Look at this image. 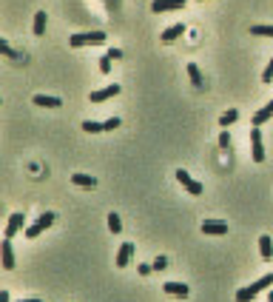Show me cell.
I'll list each match as a JSON object with an SVG mask.
<instances>
[{
  "mask_svg": "<svg viewBox=\"0 0 273 302\" xmlns=\"http://www.w3.org/2000/svg\"><path fill=\"white\" fill-rule=\"evenodd\" d=\"M108 231H111V234H120V231H123V222H120V217H117L114 211L108 214Z\"/></svg>",
  "mask_w": 273,
  "mask_h": 302,
  "instance_id": "cb8c5ba5",
  "label": "cell"
},
{
  "mask_svg": "<svg viewBox=\"0 0 273 302\" xmlns=\"http://www.w3.org/2000/svg\"><path fill=\"white\" fill-rule=\"evenodd\" d=\"M0 54H3V57H9V60H20V54H17V51H14V49H11L3 37H0Z\"/></svg>",
  "mask_w": 273,
  "mask_h": 302,
  "instance_id": "7402d4cb",
  "label": "cell"
},
{
  "mask_svg": "<svg viewBox=\"0 0 273 302\" xmlns=\"http://www.w3.org/2000/svg\"><path fill=\"white\" fill-rule=\"evenodd\" d=\"M108 57H111V60H120V57H123V51H120V49H108Z\"/></svg>",
  "mask_w": 273,
  "mask_h": 302,
  "instance_id": "f546056e",
  "label": "cell"
},
{
  "mask_svg": "<svg viewBox=\"0 0 273 302\" xmlns=\"http://www.w3.org/2000/svg\"><path fill=\"white\" fill-rule=\"evenodd\" d=\"M120 94V86L117 83H111V86H105V89H97V92H91V103L94 105H100V103H105V100H111V97H117Z\"/></svg>",
  "mask_w": 273,
  "mask_h": 302,
  "instance_id": "52a82bcc",
  "label": "cell"
},
{
  "mask_svg": "<svg viewBox=\"0 0 273 302\" xmlns=\"http://www.w3.org/2000/svg\"><path fill=\"white\" fill-rule=\"evenodd\" d=\"M151 265H154V271H165V268H168V259H165V256H157Z\"/></svg>",
  "mask_w": 273,
  "mask_h": 302,
  "instance_id": "4316f807",
  "label": "cell"
},
{
  "mask_svg": "<svg viewBox=\"0 0 273 302\" xmlns=\"http://www.w3.org/2000/svg\"><path fill=\"white\" fill-rule=\"evenodd\" d=\"M54 220H57V214H54V211H43V214L37 217V222L26 228V237H29V240H37V237H40V234H43L46 228H51V225H54Z\"/></svg>",
  "mask_w": 273,
  "mask_h": 302,
  "instance_id": "3957f363",
  "label": "cell"
},
{
  "mask_svg": "<svg viewBox=\"0 0 273 302\" xmlns=\"http://www.w3.org/2000/svg\"><path fill=\"white\" fill-rule=\"evenodd\" d=\"M34 105H43V108H60L63 100H60V97H51V94H34Z\"/></svg>",
  "mask_w": 273,
  "mask_h": 302,
  "instance_id": "4fadbf2b",
  "label": "cell"
},
{
  "mask_svg": "<svg viewBox=\"0 0 273 302\" xmlns=\"http://www.w3.org/2000/svg\"><path fill=\"white\" fill-rule=\"evenodd\" d=\"M271 285H273V271L271 274H265V277H259L256 282H250L248 288H239L236 291V302H250L256 294H262V291L271 288Z\"/></svg>",
  "mask_w": 273,
  "mask_h": 302,
  "instance_id": "6da1fadb",
  "label": "cell"
},
{
  "mask_svg": "<svg viewBox=\"0 0 273 302\" xmlns=\"http://www.w3.org/2000/svg\"><path fill=\"white\" fill-rule=\"evenodd\" d=\"M136 271H139V274H142V277H148V274H151V271H154V265H139V268H136Z\"/></svg>",
  "mask_w": 273,
  "mask_h": 302,
  "instance_id": "4dcf8cb0",
  "label": "cell"
},
{
  "mask_svg": "<svg viewBox=\"0 0 273 302\" xmlns=\"http://www.w3.org/2000/svg\"><path fill=\"white\" fill-rule=\"evenodd\" d=\"M268 300H271V302H273V291H271V294H268Z\"/></svg>",
  "mask_w": 273,
  "mask_h": 302,
  "instance_id": "e575fe53",
  "label": "cell"
},
{
  "mask_svg": "<svg viewBox=\"0 0 273 302\" xmlns=\"http://www.w3.org/2000/svg\"><path fill=\"white\" fill-rule=\"evenodd\" d=\"M71 183L80 186V188H94V186H97V180L89 177V174H71Z\"/></svg>",
  "mask_w": 273,
  "mask_h": 302,
  "instance_id": "e0dca14e",
  "label": "cell"
},
{
  "mask_svg": "<svg viewBox=\"0 0 273 302\" xmlns=\"http://www.w3.org/2000/svg\"><path fill=\"white\" fill-rule=\"evenodd\" d=\"M131 256H134V243H123L117 251V268H125L131 262Z\"/></svg>",
  "mask_w": 273,
  "mask_h": 302,
  "instance_id": "7c38bea8",
  "label": "cell"
},
{
  "mask_svg": "<svg viewBox=\"0 0 273 302\" xmlns=\"http://www.w3.org/2000/svg\"><path fill=\"white\" fill-rule=\"evenodd\" d=\"M162 291H165V294H171V297H180V300H185V297L191 294V288H188L185 282H165V285H162Z\"/></svg>",
  "mask_w": 273,
  "mask_h": 302,
  "instance_id": "8fae6325",
  "label": "cell"
},
{
  "mask_svg": "<svg viewBox=\"0 0 273 302\" xmlns=\"http://www.w3.org/2000/svg\"><path fill=\"white\" fill-rule=\"evenodd\" d=\"M273 80V57H271V63H268V69L262 71V83H271Z\"/></svg>",
  "mask_w": 273,
  "mask_h": 302,
  "instance_id": "d4e9b609",
  "label": "cell"
},
{
  "mask_svg": "<svg viewBox=\"0 0 273 302\" xmlns=\"http://www.w3.org/2000/svg\"><path fill=\"white\" fill-rule=\"evenodd\" d=\"M71 49H80V46H102L105 43V32H80V35H71L68 37Z\"/></svg>",
  "mask_w": 273,
  "mask_h": 302,
  "instance_id": "7a4b0ae2",
  "label": "cell"
},
{
  "mask_svg": "<svg viewBox=\"0 0 273 302\" xmlns=\"http://www.w3.org/2000/svg\"><path fill=\"white\" fill-rule=\"evenodd\" d=\"M202 234H208V237H219V234H228V225L225 222H202Z\"/></svg>",
  "mask_w": 273,
  "mask_h": 302,
  "instance_id": "2e32d148",
  "label": "cell"
},
{
  "mask_svg": "<svg viewBox=\"0 0 273 302\" xmlns=\"http://www.w3.org/2000/svg\"><path fill=\"white\" fill-rule=\"evenodd\" d=\"M23 228H26V217H23L20 211H14V214H11L9 220H6V228H3V237H6V240H11V237H14V234H20Z\"/></svg>",
  "mask_w": 273,
  "mask_h": 302,
  "instance_id": "5b68a950",
  "label": "cell"
},
{
  "mask_svg": "<svg viewBox=\"0 0 273 302\" xmlns=\"http://www.w3.org/2000/svg\"><path fill=\"white\" fill-rule=\"evenodd\" d=\"M100 71H102V74H108V71H111V57H108V54L100 57Z\"/></svg>",
  "mask_w": 273,
  "mask_h": 302,
  "instance_id": "83f0119b",
  "label": "cell"
},
{
  "mask_svg": "<svg viewBox=\"0 0 273 302\" xmlns=\"http://www.w3.org/2000/svg\"><path fill=\"white\" fill-rule=\"evenodd\" d=\"M0 256H3V268L11 271L14 268V248H11V240L3 237V245H0Z\"/></svg>",
  "mask_w": 273,
  "mask_h": 302,
  "instance_id": "9c48e42d",
  "label": "cell"
},
{
  "mask_svg": "<svg viewBox=\"0 0 273 302\" xmlns=\"http://www.w3.org/2000/svg\"><path fill=\"white\" fill-rule=\"evenodd\" d=\"M188 77H191V83L196 86V89H202V86H205L202 71H199V66H196V63H191V66H188Z\"/></svg>",
  "mask_w": 273,
  "mask_h": 302,
  "instance_id": "ac0fdd59",
  "label": "cell"
},
{
  "mask_svg": "<svg viewBox=\"0 0 273 302\" xmlns=\"http://www.w3.org/2000/svg\"><path fill=\"white\" fill-rule=\"evenodd\" d=\"M259 251H262V259H265V262H271L273 259V243H271L268 234H262L259 237Z\"/></svg>",
  "mask_w": 273,
  "mask_h": 302,
  "instance_id": "9a60e30c",
  "label": "cell"
},
{
  "mask_svg": "<svg viewBox=\"0 0 273 302\" xmlns=\"http://www.w3.org/2000/svg\"><path fill=\"white\" fill-rule=\"evenodd\" d=\"M105 3H108V6H111V3H114V6H117V0H105Z\"/></svg>",
  "mask_w": 273,
  "mask_h": 302,
  "instance_id": "836d02e7",
  "label": "cell"
},
{
  "mask_svg": "<svg viewBox=\"0 0 273 302\" xmlns=\"http://www.w3.org/2000/svg\"><path fill=\"white\" fill-rule=\"evenodd\" d=\"M196 3H202V0H196Z\"/></svg>",
  "mask_w": 273,
  "mask_h": 302,
  "instance_id": "d590c367",
  "label": "cell"
},
{
  "mask_svg": "<svg viewBox=\"0 0 273 302\" xmlns=\"http://www.w3.org/2000/svg\"><path fill=\"white\" fill-rule=\"evenodd\" d=\"M177 180H180V186L185 188L188 194H193V197H199V194H202V183H196V180H193L185 168H177Z\"/></svg>",
  "mask_w": 273,
  "mask_h": 302,
  "instance_id": "277c9868",
  "label": "cell"
},
{
  "mask_svg": "<svg viewBox=\"0 0 273 302\" xmlns=\"http://www.w3.org/2000/svg\"><path fill=\"white\" fill-rule=\"evenodd\" d=\"M182 35H185V26H182V23H174V26H168V29L162 32V37H159V40H162V43H174V40H177V37H182Z\"/></svg>",
  "mask_w": 273,
  "mask_h": 302,
  "instance_id": "5bb4252c",
  "label": "cell"
},
{
  "mask_svg": "<svg viewBox=\"0 0 273 302\" xmlns=\"http://www.w3.org/2000/svg\"><path fill=\"white\" fill-rule=\"evenodd\" d=\"M17 302H43V300H37V297H32V300H17Z\"/></svg>",
  "mask_w": 273,
  "mask_h": 302,
  "instance_id": "d6a6232c",
  "label": "cell"
},
{
  "mask_svg": "<svg viewBox=\"0 0 273 302\" xmlns=\"http://www.w3.org/2000/svg\"><path fill=\"white\" fill-rule=\"evenodd\" d=\"M271 117H273V100H271L268 105H262L259 111L250 117V123H253V128H259V126H265V123H268Z\"/></svg>",
  "mask_w": 273,
  "mask_h": 302,
  "instance_id": "30bf717a",
  "label": "cell"
},
{
  "mask_svg": "<svg viewBox=\"0 0 273 302\" xmlns=\"http://www.w3.org/2000/svg\"><path fill=\"white\" fill-rule=\"evenodd\" d=\"M185 0H154V14H165V12H174V9H182Z\"/></svg>",
  "mask_w": 273,
  "mask_h": 302,
  "instance_id": "ba28073f",
  "label": "cell"
},
{
  "mask_svg": "<svg viewBox=\"0 0 273 302\" xmlns=\"http://www.w3.org/2000/svg\"><path fill=\"white\" fill-rule=\"evenodd\" d=\"M250 157H253V163H262V160H265V143H262L259 128L250 131Z\"/></svg>",
  "mask_w": 273,
  "mask_h": 302,
  "instance_id": "8992f818",
  "label": "cell"
},
{
  "mask_svg": "<svg viewBox=\"0 0 273 302\" xmlns=\"http://www.w3.org/2000/svg\"><path fill=\"white\" fill-rule=\"evenodd\" d=\"M236 120H239V111H236V108H230V111H225V114L219 117V126L228 128V126H233Z\"/></svg>",
  "mask_w": 273,
  "mask_h": 302,
  "instance_id": "ffe728a7",
  "label": "cell"
},
{
  "mask_svg": "<svg viewBox=\"0 0 273 302\" xmlns=\"http://www.w3.org/2000/svg\"><path fill=\"white\" fill-rule=\"evenodd\" d=\"M102 126H105V131H114V128H120V117H108Z\"/></svg>",
  "mask_w": 273,
  "mask_h": 302,
  "instance_id": "484cf974",
  "label": "cell"
},
{
  "mask_svg": "<svg viewBox=\"0 0 273 302\" xmlns=\"http://www.w3.org/2000/svg\"><path fill=\"white\" fill-rule=\"evenodd\" d=\"M0 302H11V300H9V291H6V288L0 291Z\"/></svg>",
  "mask_w": 273,
  "mask_h": 302,
  "instance_id": "1f68e13d",
  "label": "cell"
},
{
  "mask_svg": "<svg viewBox=\"0 0 273 302\" xmlns=\"http://www.w3.org/2000/svg\"><path fill=\"white\" fill-rule=\"evenodd\" d=\"M46 20H48V14H46V12H37V14H34V35H37V37H43Z\"/></svg>",
  "mask_w": 273,
  "mask_h": 302,
  "instance_id": "d6986e66",
  "label": "cell"
},
{
  "mask_svg": "<svg viewBox=\"0 0 273 302\" xmlns=\"http://www.w3.org/2000/svg\"><path fill=\"white\" fill-rule=\"evenodd\" d=\"M250 35H256V37H273V26H250Z\"/></svg>",
  "mask_w": 273,
  "mask_h": 302,
  "instance_id": "603a6c76",
  "label": "cell"
},
{
  "mask_svg": "<svg viewBox=\"0 0 273 302\" xmlns=\"http://www.w3.org/2000/svg\"><path fill=\"white\" fill-rule=\"evenodd\" d=\"M219 146H222V149H228V146H230V134H228V131H222V134H219Z\"/></svg>",
  "mask_w": 273,
  "mask_h": 302,
  "instance_id": "f1b7e54d",
  "label": "cell"
},
{
  "mask_svg": "<svg viewBox=\"0 0 273 302\" xmlns=\"http://www.w3.org/2000/svg\"><path fill=\"white\" fill-rule=\"evenodd\" d=\"M83 131H86V134H100V131H105V126L97 123V120H86V123H83Z\"/></svg>",
  "mask_w": 273,
  "mask_h": 302,
  "instance_id": "44dd1931",
  "label": "cell"
}]
</instances>
